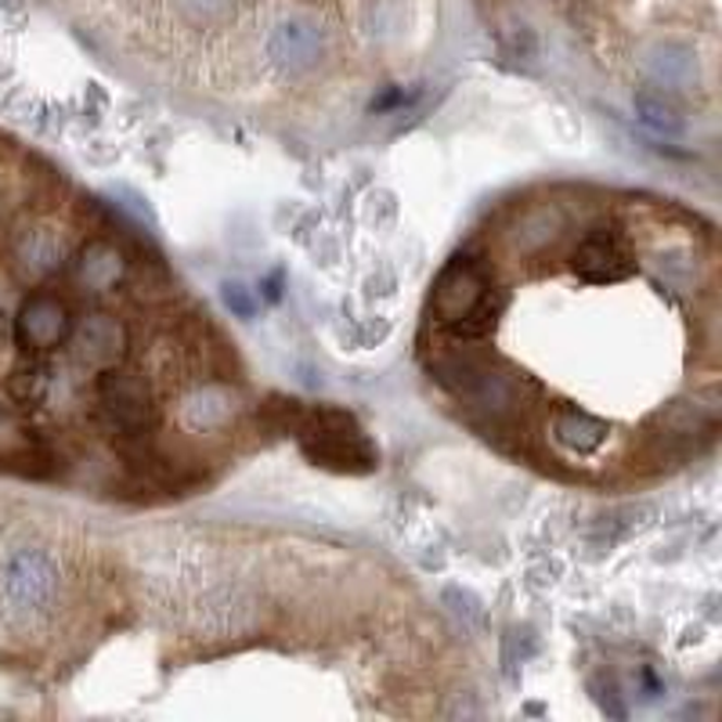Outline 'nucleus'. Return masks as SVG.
Listing matches in <instances>:
<instances>
[{"mask_svg": "<svg viewBox=\"0 0 722 722\" xmlns=\"http://www.w3.org/2000/svg\"><path fill=\"white\" fill-rule=\"evenodd\" d=\"M574 271L589 282L622 278L628 271V250H625L622 235L593 232L589 239H582V246L574 250Z\"/></svg>", "mask_w": 722, "mask_h": 722, "instance_id": "obj_2", "label": "nucleus"}, {"mask_svg": "<svg viewBox=\"0 0 722 722\" xmlns=\"http://www.w3.org/2000/svg\"><path fill=\"white\" fill-rule=\"evenodd\" d=\"M84 354L90 358V361H105V358H112V347L120 344V329L112 322H105V319H95V322H87L84 325ZM120 351V347H116Z\"/></svg>", "mask_w": 722, "mask_h": 722, "instance_id": "obj_5", "label": "nucleus"}, {"mask_svg": "<svg viewBox=\"0 0 722 722\" xmlns=\"http://www.w3.org/2000/svg\"><path fill=\"white\" fill-rule=\"evenodd\" d=\"M70 333V311L65 303H59L54 297H37L22 308L18 319V336L33 347H54L65 340Z\"/></svg>", "mask_w": 722, "mask_h": 722, "instance_id": "obj_3", "label": "nucleus"}, {"mask_svg": "<svg viewBox=\"0 0 722 722\" xmlns=\"http://www.w3.org/2000/svg\"><path fill=\"white\" fill-rule=\"evenodd\" d=\"M491 292V282L484 278V271L477 267V261H451L448 271L437 282V292H434V314L437 322L451 329L459 319H466V314L477 308V303Z\"/></svg>", "mask_w": 722, "mask_h": 722, "instance_id": "obj_1", "label": "nucleus"}, {"mask_svg": "<svg viewBox=\"0 0 722 722\" xmlns=\"http://www.w3.org/2000/svg\"><path fill=\"white\" fill-rule=\"evenodd\" d=\"M101 401L120 426H138L145 420V394L127 376H109L101 383Z\"/></svg>", "mask_w": 722, "mask_h": 722, "instance_id": "obj_4", "label": "nucleus"}]
</instances>
